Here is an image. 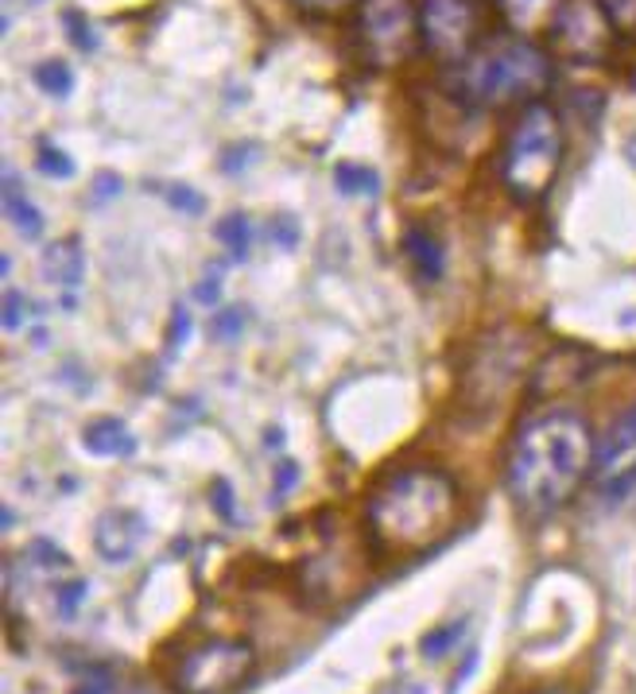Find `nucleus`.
<instances>
[{
  "mask_svg": "<svg viewBox=\"0 0 636 694\" xmlns=\"http://www.w3.org/2000/svg\"><path fill=\"white\" fill-rule=\"evenodd\" d=\"M594 458L598 443L590 423L571 408H548L524 419L513 435L504 481L524 512L548 517L583 489V481L594 473Z\"/></svg>",
  "mask_w": 636,
  "mask_h": 694,
  "instance_id": "1",
  "label": "nucleus"
},
{
  "mask_svg": "<svg viewBox=\"0 0 636 694\" xmlns=\"http://www.w3.org/2000/svg\"><path fill=\"white\" fill-rule=\"evenodd\" d=\"M365 524L384 552H427L458 524V485L431 466L392 470L365 497Z\"/></svg>",
  "mask_w": 636,
  "mask_h": 694,
  "instance_id": "2",
  "label": "nucleus"
},
{
  "mask_svg": "<svg viewBox=\"0 0 636 694\" xmlns=\"http://www.w3.org/2000/svg\"><path fill=\"white\" fill-rule=\"evenodd\" d=\"M551 78H555V71H551V59L543 47L524 36H504L477 47L466 63L454 66L447 86L462 106L501 109L513 106V101H524V106L539 101Z\"/></svg>",
  "mask_w": 636,
  "mask_h": 694,
  "instance_id": "3",
  "label": "nucleus"
},
{
  "mask_svg": "<svg viewBox=\"0 0 636 694\" xmlns=\"http://www.w3.org/2000/svg\"><path fill=\"white\" fill-rule=\"evenodd\" d=\"M563 168V125L559 113L543 101H531L504 140L501 178L509 195L521 202H539L555 187Z\"/></svg>",
  "mask_w": 636,
  "mask_h": 694,
  "instance_id": "4",
  "label": "nucleus"
},
{
  "mask_svg": "<svg viewBox=\"0 0 636 694\" xmlns=\"http://www.w3.org/2000/svg\"><path fill=\"white\" fill-rule=\"evenodd\" d=\"M357 47L372 71H396L424 47L416 0H357Z\"/></svg>",
  "mask_w": 636,
  "mask_h": 694,
  "instance_id": "5",
  "label": "nucleus"
},
{
  "mask_svg": "<svg viewBox=\"0 0 636 694\" xmlns=\"http://www.w3.org/2000/svg\"><path fill=\"white\" fill-rule=\"evenodd\" d=\"M257 668V652L245 641H203L183 652L171 671L179 694H237Z\"/></svg>",
  "mask_w": 636,
  "mask_h": 694,
  "instance_id": "6",
  "label": "nucleus"
},
{
  "mask_svg": "<svg viewBox=\"0 0 636 694\" xmlns=\"http://www.w3.org/2000/svg\"><path fill=\"white\" fill-rule=\"evenodd\" d=\"M419 32L424 51L439 63H466L481 36V4L477 0H419Z\"/></svg>",
  "mask_w": 636,
  "mask_h": 694,
  "instance_id": "7",
  "label": "nucleus"
},
{
  "mask_svg": "<svg viewBox=\"0 0 636 694\" xmlns=\"http://www.w3.org/2000/svg\"><path fill=\"white\" fill-rule=\"evenodd\" d=\"M594 485L610 505H621L636 493V404L621 411L610 431L598 438Z\"/></svg>",
  "mask_w": 636,
  "mask_h": 694,
  "instance_id": "8",
  "label": "nucleus"
},
{
  "mask_svg": "<svg viewBox=\"0 0 636 694\" xmlns=\"http://www.w3.org/2000/svg\"><path fill=\"white\" fill-rule=\"evenodd\" d=\"M513 330H501V334H489L481 346L474 349V365L466 373V392L469 400L489 408V404H501L504 392L513 388L516 376L524 369V342H509Z\"/></svg>",
  "mask_w": 636,
  "mask_h": 694,
  "instance_id": "9",
  "label": "nucleus"
},
{
  "mask_svg": "<svg viewBox=\"0 0 636 694\" xmlns=\"http://www.w3.org/2000/svg\"><path fill=\"white\" fill-rule=\"evenodd\" d=\"M551 36H555V47L575 59V63H598L606 47H610L613 27L601 12L598 0H566L559 9L555 24H551Z\"/></svg>",
  "mask_w": 636,
  "mask_h": 694,
  "instance_id": "10",
  "label": "nucleus"
},
{
  "mask_svg": "<svg viewBox=\"0 0 636 694\" xmlns=\"http://www.w3.org/2000/svg\"><path fill=\"white\" fill-rule=\"evenodd\" d=\"M144 535H148V524L136 508H106L94 528V543L106 562H129L140 552Z\"/></svg>",
  "mask_w": 636,
  "mask_h": 694,
  "instance_id": "11",
  "label": "nucleus"
},
{
  "mask_svg": "<svg viewBox=\"0 0 636 694\" xmlns=\"http://www.w3.org/2000/svg\"><path fill=\"white\" fill-rule=\"evenodd\" d=\"M0 206H4V218H9L12 225H16L20 237L36 240L39 233H44V214H39L36 206H32V198L24 195V187H20V178L12 168H4V187H0Z\"/></svg>",
  "mask_w": 636,
  "mask_h": 694,
  "instance_id": "12",
  "label": "nucleus"
},
{
  "mask_svg": "<svg viewBox=\"0 0 636 694\" xmlns=\"http://www.w3.org/2000/svg\"><path fill=\"white\" fill-rule=\"evenodd\" d=\"M82 272H86V260H82V245L78 237L54 240L44 257V276L51 280L59 292H78Z\"/></svg>",
  "mask_w": 636,
  "mask_h": 694,
  "instance_id": "13",
  "label": "nucleus"
},
{
  "mask_svg": "<svg viewBox=\"0 0 636 694\" xmlns=\"http://www.w3.org/2000/svg\"><path fill=\"white\" fill-rule=\"evenodd\" d=\"M86 450L98 458H129L136 450L133 431L124 427L121 419H94L86 427Z\"/></svg>",
  "mask_w": 636,
  "mask_h": 694,
  "instance_id": "14",
  "label": "nucleus"
},
{
  "mask_svg": "<svg viewBox=\"0 0 636 694\" xmlns=\"http://www.w3.org/2000/svg\"><path fill=\"white\" fill-rule=\"evenodd\" d=\"M404 252L424 284H435V280L442 276V245L427 225H412V230L404 233Z\"/></svg>",
  "mask_w": 636,
  "mask_h": 694,
  "instance_id": "15",
  "label": "nucleus"
},
{
  "mask_svg": "<svg viewBox=\"0 0 636 694\" xmlns=\"http://www.w3.org/2000/svg\"><path fill=\"white\" fill-rule=\"evenodd\" d=\"M563 4L566 0H497L504 24L516 27V32H536V27H543V24L551 27Z\"/></svg>",
  "mask_w": 636,
  "mask_h": 694,
  "instance_id": "16",
  "label": "nucleus"
},
{
  "mask_svg": "<svg viewBox=\"0 0 636 694\" xmlns=\"http://www.w3.org/2000/svg\"><path fill=\"white\" fill-rule=\"evenodd\" d=\"M213 237L230 249L233 260H245L248 249H253V222H248V214H225L218 222V230H213Z\"/></svg>",
  "mask_w": 636,
  "mask_h": 694,
  "instance_id": "17",
  "label": "nucleus"
},
{
  "mask_svg": "<svg viewBox=\"0 0 636 694\" xmlns=\"http://www.w3.org/2000/svg\"><path fill=\"white\" fill-rule=\"evenodd\" d=\"M334 187L342 195H354V198H369L380 190V178L372 168H362V163H338L334 168Z\"/></svg>",
  "mask_w": 636,
  "mask_h": 694,
  "instance_id": "18",
  "label": "nucleus"
},
{
  "mask_svg": "<svg viewBox=\"0 0 636 694\" xmlns=\"http://www.w3.org/2000/svg\"><path fill=\"white\" fill-rule=\"evenodd\" d=\"M32 78H36V86L44 89L47 98H66L74 89V71L62 59H47V63H39L36 71H32Z\"/></svg>",
  "mask_w": 636,
  "mask_h": 694,
  "instance_id": "19",
  "label": "nucleus"
},
{
  "mask_svg": "<svg viewBox=\"0 0 636 694\" xmlns=\"http://www.w3.org/2000/svg\"><path fill=\"white\" fill-rule=\"evenodd\" d=\"M32 314H39V307L32 303L24 292L9 287V292H4V303H0V322H4V330H20L24 319H32Z\"/></svg>",
  "mask_w": 636,
  "mask_h": 694,
  "instance_id": "20",
  "label": "nucleus"
},
{
  "mask_svg": "<svg viewBox=\"0 0 636 694\" xmlns=\"http://www.w3.org/2000/svg\"><path fill=\"white\" fill-rule=\"evenodd\" d=\"M62 27L71 32V39H74V47H78V51H86V54L98 51V32H94V24L86 20V12L62 9Z\"/></svg>",
  "mask_w": 636,
  "mask_h": 694,
  "instance_id": "21",
  "label": "nucleus"
},
{
  "mask_svg": "<svg viewBox=\"0 0 636 694\" xmlns=\"http://www.w3.org/2000/svg\"><path fill=\"white\" fill-rule=\"evenodd\" d=\"M27 562H36L39 570H71V555L62 552V547H54L51 540H32L27 543Z\"/></svg>",
  "mask_w": 636,
  "mask_h": 694,
  "instance_id": "22",
  "label": "nucleus"
},
{
  "mask_svg": "<svg viewBox=\"0 0 636 694\" xmlns=\"http://www.w3.org/2000/svg\"><path fill=\"white\" fill-rule=\"evenodd\" d=\"M598 4L617 36L636 39V0H598Z\"/></svg>",
  "mask_w": 636,
  "mask_h": 694,
  "instance_id": "23",
  "label": "nucleus"
},
{
  "mask_svg": "<svg viewBox=\"0 0 636 694\" xmlns=\"http://www.w3.org/2000/svg\"><path fill=\"white\" fill-rule=\"evenodd\" d=\"M36 163H39V171H44V175H51V178H71L74 175V160L62 152V148H54L51 140H39Z\"/></svg>",
  "mask_w": 636,
  "mask_h": 694,
  "instance_id": "24",
  "label": "nucleus"
},
{
  "mask_svg": "<svg viewBox=\"0 0 636 694\" xmlns=\"http://www.w3.org/2000/svg\"><path fill=\"white\" fill-rule=\"evenodd\" d=\"M462 632H466V621H454V624H442V629H435V632H427L424 641H419V652H424L427 659H439L442 652L451 648L454 641H458Z\"/></svg>",
  "mask_w": 636,
  "mask_h": 694,
  "instance_id": "25",
  "label": "nucleus"
},
{
  "mask_svg": "<svg viewBox=\"0 0 636 694\" xmlns=\"http://www.w3.org/2000/svg\"><path fill=\"white\" fill-rule=\"evenodd\" d=\"M86 594H89L86 579L62 582V586H54V609H59L62 617H74L82 609V602H86Z\"/></svg>",
  "mask_w": 636,
  "mask_h": 694,
  "instance_id": "26",
  "label": "nucleus"
},
{
  "mask_svg": "<svg viewBox=\"0 0 636 694\" xmlns=\"http://www.w3.org/2000/svg\"><path fill=\"white\" fill-rule=\"evenodd\" d=\"M248 326V314H245V307H225V311L213 319V338H221V342H233L241 334V330Z\"/></svg>",
  "mask_w": 636,
  "mask_h": 694,
  "instance_id": "27",
  "label": "nucleus"
},
{
  "mask_svg": "<svg viewBox=\"0 0 636 694\" xmlns=\"http://www.w3.org/2000/svg\"><path fill=\"white\" fill-rule=\"evenodd\" d=\"M159 190H168V202L179 206V210H186V214H203V195L191 187H183V183H168V187H159Z\"/></svg>",
  "mask_w": 636,
  "mask_h": 694,
  "instance_id": "28",
  "label": "nucleus"
},
{
  "mask_svg": "<svg viewBox=\"0 0 636 694\" xmlns=\"http://www.w3.org/2000/svg\"><path fill=\"white\" fill-rule=\"evenodd\" d=\"M295 481H299V466H295V462H280V466H276L272 500H283V497H288V493L295 489Z\"/></svg>",
  "mask_w": 636,
  "mask_h": 694,
  "instance_id": "29",
  "label": "nucleus"
},
{
  "mask_svg": "<svg viewBox=\"0 0 636 694\" xmlns=\"http://www.w3.org/2000/svg\"><path fill=\"white\" fill-rule=\"evenodd\" d=\"M292 4L303 12H315V16H334L342 9H354L357 0H292Z\"/></svg>",
  "mask_w": 636,
  "mask_h": 694,
  "instance_id": "30",
  "label": "nucleus"
},
{
  "mask_svg": "<svg viewBox=\"0 0 636 694\" xmlns=\"http://www.w3.org/2000/svg\"><path fill=\"white\" fill-rule=\"evenodd\" d=\"M272 240L280 245V249H295V240H299V225H295V218H276Z\"/></svg>",
  "mask_w": 636,
  "mask_h": 694,
  "instance_id": "31",
  "label": "nucleus"
},
{
  "mask_svg": "<svg viewBox=\"0 0 636 694\" xmlns=\"http://www.w3.org/2000/svg\"><path fill=\"white\" fill-rule=\"evenodd\" d=\"M183 338H191V314L183 311V307H175V322H171V334H168V349L175 354V346Z\"/></svg>",
  "mask_w": 636,
  "mask_h": 694,
  "instance_id": "32",
  "label": "nucleus"
},
{
  "mask_svg": "<svg viewBox=\"0 0 636 694\" xmlns=\"http://www.w3.org/2000/svg\"><path fill=\"white\" fill-rule=\"evenodd\" d=\"M213 500H218L213 508H221V517L237 520V512H233V497H230V481H213Z\"/></svg>",
  "mask_w": 636,
  "mask_h": 694,
  "instance_id": "33",
  "label": "nucleus"
},
{
  "mask_svg": "<svg viewBox=\"0 0 636 694\" xmlns=\"http://www.w3.org/2000/svg\"><path fill=\"white\" fill-rule=\"evenodd\" d=\"M117 190H121V178H117V175H101L98 178V198H101V202H109Z\"/></svg>",
  "mask_w": 636,
  "mask_h": 694,
  "instance_id": "34",
  "label": "nucleus"
},
{
  "mask_svg": "<svg viewBox=\"0 0 636 694\" xmlns=\"http://www.w3.org/2000/svg\"><path fill=\"white\" fill-rule=\"evenodd\" d=\"M195 295H198V299H203V303H213V299H218V295H221V280H203Z\"/></svg>",
  "mask_w": 636,
  "mask_h": 694,
  "instance_id": "35",
  "label": "nucleus"
},
{
  "mask_svg": "<svg viewBox=\"0 0 636 694\" xmlns=\"http://www.w3.org/2000/svg\"><path fill=\"white\" fill-rule=\"evenodd\" d=\"M74 694H109V679L101 676V679H94V683H86V686H78Z\"/></svg>",
  "mask_w": 636,
  "mask_h": 694,
  "instance_id": "36",
  "label": "nucleus"
},
{
  "mask_svg": "<svg viewBox=\"0 0 636 694\" xmlns=\"http://www.w3.org/2000/svg\"><path fill=\"white\" fill-rule=\"evenodd\" d=\"M536 694H566V691H536Z\"/></svg>",
  "mask_w": 636,
  "mask_h": 694,
  "instance_id": "37",
  "label": "nucleus"
}]
</instances>
